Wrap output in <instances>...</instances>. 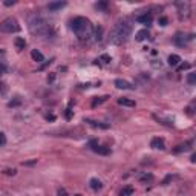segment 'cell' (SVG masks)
Instances as JSON below:
<instances>
[{
	"instance_id": "10",
	"label": "cell",
	"mask_w": 196,
	"mask_h": 196,
	"mask_svg": "<svg viewBox=\"0 0 196 196\" xmlns=\"http://www.w3.org/2000/svg\"><path fill=\"white\" fill-rule=\"evenodd\" d=\"M31 57H32V60H34V62H37V63H42V62H45L43 54L40 52V51H37V49H34V51L31 52Z\"/></svg>"
},
{
	"instance_id": "9",
	"label": "cell",
	"mask_w": 196,
	"mask_h": 196,
	"mask_svg": "<svg viewBox=\"0 0 196 196\" xmlns=\"http://www.w3.org/2000/svg\"><path fill=\"white\" fill-rule=\"evenodd\" d=\"M147 37H150L149 31H147V29H141V31L137 32V35H135V40H137V42H143V40H146Z\"/></svg>"
},
{
	"instance_id": "1",
	"label": "cell",
	"mask_w": 196,
	"mask_h": 196,
	"mask_svg": "<svg viewBox=\"0 0 196 196\" xmlns=\"http://www.w3.org/2000/svg\"><path fill=\"white\" fill-rule=\"evenodd\" d=\"M130 32H132L130 20H127V18L118 20V22L115 23L113 29L109 34V43H112V45H123L124 42H127V38L130 37Z\"/></svg>"
},
{
	"instance_id": "16",
	"label": "cell",
	"mask_w": 196,
	"mask_h": 196,
	"mask_svg": "<svg viewBox=\"0 0 196 196\" xmlns=\"http://www.w3.org/2000/svg\"><path fill=\"white\" fill-rule=\"evenodd\" d=\"M16 46H17V49H18V51H23V49L26 48V42H25V38H22V37L16 38Z\"/></svg>"
},
{
	"instance_id": "3",
	"label": "cell",
	"mask_w": 196,
	"mask_h": 196,
	"mask_svg": "<svg viewBox=\"0 0 196 196\" xmlns=\"http://www.w3.org/2000/svg\"><path fill=\"white\" fill-rule=\"evenodd\" d=\"M29 31L34 35H40V37H48L52 34L51 25L40 16H35L29 20Z\"/></svg>"
},
{
	"instance_id": "4",
	"label": "cell",
	"mask_w": 196,
	"mask_h": 196,
	"mask_svg": "<svg viewBox=\"0 0 196 196\" xmlns=\"http://www.w3.org/2000/svg\"><path fill=\"white\" fill-rule=\"evenodd\" d=\"M18 31H20V25L14 17H8L6 20H3V22L0 23V32L12 34V32H18Z\"/></svg>"
},
{
	"instance_id": "2",
	"label": "cell",
	"mask_w": 196,
	"mask_h": 196,
	"mask_svg": "<svg viewBox=\"0 0 196 196\" xmlns=\"http://www.w3.org/2000/svg\"><path fill=\"white\" fill-rule=\"evenodd\" d=\"M72 31L81 42H87L93 35V26L89 18L86 17H75L72 20Z\"/></svg>"
},
{
	"instance_id": "26",
	"label": "cell",
	"mask_w": 196,
	"mask_h": 196,
	"mask_svg": "<svg viewBox=\"0 0 196 196\" xmlns=\"http://www.w3.org/2000/svg\"><path fill=\"white\" fill-rule=\"evenodd\" d=\"M178 69H179V71H184V69H190V64H188V63H184V64H181V66L178 67Z\"/></svg>"
},
{
	"instance_id": "18",
	"label": "cell",
	"mask_w": 196,
	"mask_h": 196,
	"mask_svg": "<svg viewBox=\"0 0 196 196\" xmlns=\"http://www.w3.org/2000/svg\"><path fill=\"white\" fill-rule=\"evenodd\" d=\"M190 144H192V143L181 144V146H178L176 149H175V152H176V153H179V152H185V150H188V149H190Z\"/></svg>"
},
{
	"instance_id": "24",
	"label": "cell",
	"mask_w": 196,
	"mask_h": 196,
	"mask_svg": "<svg viewBox=\"0 0 196 196\" xmlns=\"http://www.w3.org/2000/svg\"><path fill=\"white\" fill-rule=\"evenodd\" d=\"M95 8H97V9H106V8H107V3H106V2L97 3V5H95Z\"/></svg>"
},
{
	"instance_id": "36",
	"label": "cell",
	"mask_w": 196,
	"mask_h": 196,
	"mask_svg": "<svg viewBox=\"0 0 196 196\" xmlns=\"http://www.w3.org/2000/svg\"><path fill=\"white\" fill-rule=\"evenodd\" d=\"M5 74V66H0V77Z\"/></svg>"
},
{
	"instance_id": "32",
	"label": "cell",
	"mask_w": 196,
	"mask_h": 196,
	"mask_svg": "<svg viewBox=\"0 0 196 196\" xmlns=\"http://www.w3.org/2000/svg\"><path fill=\"white\" fill-rule=\"evenodd\" d=\"M97 40H101V28L97 29Z\"/></svg>"
},
{
	"instance_id": "23",
	"label": "cell",
	"mask_w": 196,
	"mask_h": 196,
	"mask_svg": "<svg viewBox=\"0 0 196 196\" xmlns=\"http://www.w3.org/2000/svg\"><path fill=\"white\" fill-rule=\"evenodd\" d=\"M158 23H159L161 26H166V25L168 23V18H167V17H159V20H158Z\"/></svg>"
},
{
	"instance_id": "27",
	"label": "cell",
	"mask_w": 196,
	"mask_h": 196,
	"mask_svg": "<svg viewBox=\"0 0 196 196\" xmlns=\"http://www.w3.org/2000/svg\"><path fill=\"white\" fill-rule=\"evenodd\" d=\"M71 117H72V110H71V107H69V109H66V118L71 120Z\"/></svg>"
},
{
	"instance_id": "5",
	"label": "cell",
	"mask_w": 196,
	"mask_h": 196,
	"mask_svg": "<svg viewBox=\"0 0 196 196\" xmlns=\"http://www.w3.org/2000/svg\"><path fill=\"white\" fill-rule=\"evenodd\" d=\"M89 146L92 147V150L95 152V153H98V155H109V152H110V149H109V147L98 146V144H97V141H91V144H89Z\"/></svg>"
},
{
	"instance_id": "15",
	"label": "cell",
	"mask_w": 196,
	"mask_h": 196,
	"mask_svg": "<svg viewBox=\"0 0 196 196\" xmlns=\"http://www.w3.org/2000/svg\"><path fill=\"white\" fill-rule=\"evenodd\" d=\"M133 187H130V185H127V187H123V190L120 192V196H132L133 195Z\"/></svg>"
},
{
	"instance_id": "11",
	"label": "cell",
	"mask_w": 196,
	"mask_h": 196,
	"mask_svg": "<svg viewBox=\"0 0 196 196\" xmlns=\"http://www.w3.org/2000/svg\"><path fill=\"white\" fill-rule=\"evenodd\" d=\"M63 6H66V2H52L48 5V9L49 11H57V9H62Z\"/></svg>"
},
{
	"instance_id": "30",
	"label": "cell",
	"mask_w": 196,
	"mask_h": 196,
	"mask_svg": "<svg viewBox=\"0 0 196 196\" xmlns=\"http://www.w3.org/2000/svg\"><path fill=\"white\" fill-rule=\"evenodd\" d=\"M5 173L6 175H16V170H14V168H12V170H11V168H8V170H5Z\"/></svg>"
},
{
	"instance_id": "13",
	"label": "cell",
	"mask_w": 196,
	"mask_h": 196,
	"mask_svg": "<svg viewBox=\"0 0 196 196\" xmlns=\"http://www.w3.org/2000/svg\"><path fill=\"white\" fill-rule=\"evenodd\" d=\"M89 185H91L92 190H100V188L103 187L101 181H100V179H97V178H92V179H91V182H89Z\"/></svg>"
},
{
	"instance_id": "14",
	"label": "cell",
	"mask_w": 196,
	"mask_h": 196,
	"mask_svg": "<svg viewBox=\"0 0 196 196\" xmlns=\"http://www.w3.org/2000/svg\"><path fill=\"white\" fill-rule=\"evenodd\" d=\"M179 62H181V57L176 55V54H173V55L168 57V64H170V66H178Z\"/></svg>"
},
{
	"instance_id": "35",
	"label": "cell",
	"mask_w": 196,
	"mask_h": 196,
	"mask_svg": "<svg viewBox=\"0 0 196 196\" xmlns=\"http://www.w3.org/2000/svg\"><path fill=\"white\" fill-rule=\"evenodd\" d=\"M54 78H55V75L51 74V75H48V81H54Z\"/></svg>"
},
{
	"instance_id": "25",
	"label": "cell",
	"mask_w": 196,
	"mask_h": 196,
	"mask_svg": "<svg viewBox=\"0 0 196 196\" xmlns=\"http://www.w3.org/2000/svg\"><path fill=\"white\" fill-rule=\"evenodd\" d=\"M6 144V137H5V133L0 132V146H5Z\"/></svg>"
},
{
	"instance_id": "21",
	"label": "cell",
	"mask_w": 196,
	"mask_h": 196,
	"mask_svg": "<svg viewBox=\"0 0 196 196\" xmlns=\"http://www.w3.org/2000/svg\"><path fill=\"white\" fill-rule=\"evenodd\" d=\"M187 81H188V84H195L196 83V74H188V77H187Z\"/></svg>"
},
{
	"instance_id": "12",
	"label": "cell",
	"mask_w": 196,
	"mask_h": 196,
	"mask_svg": "<svg viewBox=\"0 0 196 196\" xmlns=\"http://www.w3.org/2000/svg\"><path fill=\"white\" fill-rule=\"evenodd\" d=\"M118 104L127 106V107H135V101L130 98H118Z\"/></svg>"
},
{
	"instance_id": "22",
	"label": "cell",
	"mask_w": 196,
	"mask_h": 196,
	"mask_svg": "<svg viewBox=\"0 0 196 196\" xmlns=\"http://www.w3.org/2000/svg\"><path fill=\"white\" fill-rule=\"evenodd\" d=\"M100 60H103L104 63H109V62H112V58H110V55H107V54H103V55L100 57Z\"/></svg>"
},
{
	"instance_id": "6",
	"label": "cell",
	"mask_w": 196,
	"mask_h": 196,
	"mask_svg": "<svg viewBox=\"0 0 196 196\" xmlns=\"http://www.w3.org/2000/svg\"><path fill=\"white\" fill-rule=\"evenodd\" d=\"M152 20H153V17H152L150 12H144V14H141V16L137 17V22L141 23V25H146V26H150Z\"/></svg>"
},
{
	"instance_id": "17",
	"label": "cell",
	"mask_w": 196,
	"mask_h": 196,
	"mask_svg": "<svg viewBox=\"0 0 196 196\" xmlns=\"http://www.w3.org/2000/svg\"><path fill=\"white\" fill-rule=\"evenodd\" d=\"M84 123H89L91 126L100 127V129H107V127H109V124H101V123H97V121H92V120H84Z\"/></svg>"
},
{
	"instance_id": "28",
	"label": "cell",
	"mask_w": 196,
	"mask_h": 196,
	"mask_svg": "<svg viewBox=\"0 0 196 196\" xmlns=\"http://www.w3.org/2000/svg\"><path fill=\"white\" fill-rule=\"evenodd\" d=\"M52 62H54V60H49V62H46L45 64H42V66H40V71H43V69H45V67H46V66H48V64H51Z\"/></svg>"
},
{
	"instance_id": "33",
	"label": "cell",
	"mask_w": 196,
	"mask_h": 196,
	"mask_svg": "<svg viewBox=\"0 0 196 196\" xmlns=\"http://www.w3.org/2000/svg\"><path fill=\"white\" fill-rule=\"evenodd\" d=\"M16 2H14V0H6V2H5V5L6 6H11V5H14Z\"/></svg>"
},
{
	"instance_id": "29",
	"label": "cell",
	"mask_w": 196,
	"mask_h": 196,
	"mask_svg": "<svg viewBox=\"0 0 196 196\" xmlns=\"http://www.w3.org/2000/svg\"><path fill=\"white\" fill-rule=\"evenodd\" d=\"M58 195H60V196H67V193H66L64 188H60V190H58Z\"/></svg>"
},
{
	"instance_id": "20",
	"label": "cell",
	"mask_w": 196,
	"mask_h": 196,
	"mask_svg": "<svg viewBox=\"0 0 196 196\" xmlns=\"http://www.w3.org/2000/svg\"><path fill=\"white\" fill-rule=\"evenodd\" d=\"M107 100V97H100V98H95L92 101V107H97L98 104H101V103H104V101Z\"/></svg>"
},
{
	"instance_id": "8",
	"label": "cell",
	"mask_w": 196,
	"mask_h": 196,
	"mask_svg": "<svg viewBox=\"0 0 196 196\" xmlns=\"http://www.w3.org/2000/svg\"><path fill=\"white\" fill-rule=\"evenodd\" d=\"M150 147H152V149H156V150H164V149H166L164 139H163V138H159V137L153 138V139L150 141Z\"/></svg>"
},
{
	"instance_id": "19",
	"label": "cell",
	"mask_w": 196,
	"mask_h": 196,
	"mask_svg": "<svg viewBox=\"0 0 196 196\" xmlns=\"http://www.w3.org/2000/svg\"><path fill=\"white\" fill-rule=\"evenodd\" d=\"M175 43H176L178 46H184V43H185L184 35H182V34H176V37H175Z\"/></svg>"
},
{
	"instance_id": "31",
	"label": "cell",
	"mask_w": 196,
	"mask_h": 196,
	"mask_svg": "<svg viewBox=\"0 0 196 196\" xmlns=\"http://www.w3.org/2000/svg\"><path fill=\"white\" fill-rule=\"evenodd\" d=\"M17 104H20V101H18V100H16V101H11V103H9V107H12V106H17Z\"/></svg>"
},
{
	"instance_id": "7",
	"label": "cell",
	"mask_w": 196,
	"mask_h": 196,
	"mask_svg": "<svg viewBox=\"0 0 196 196\" xmlns=\"http://www.w3.org/2000/svg\"><path fill=\"white\" fill-rule=\"evenodd\" d=\"M115 86L118 87V89H124V91H133L135 86L130 84L129 81H126V80H121V78H117L115 80Z\"/></svg>"
},
{
	"instance_id": "34",
	"label": "cell",
	"mask_w": 196,
	"mask_h": 196,
	"mask_svg": "<svg viewBox=\"0 0 196 196\" xmlns=\"http://www.w3.org/2000/svg\"><path fill=\"white\" fill-rule=\"evenodd\" d=\"M37 163V159H34V161H29V163H23V166H32V164H35Z\"/></svg>"
}]
</instances>
